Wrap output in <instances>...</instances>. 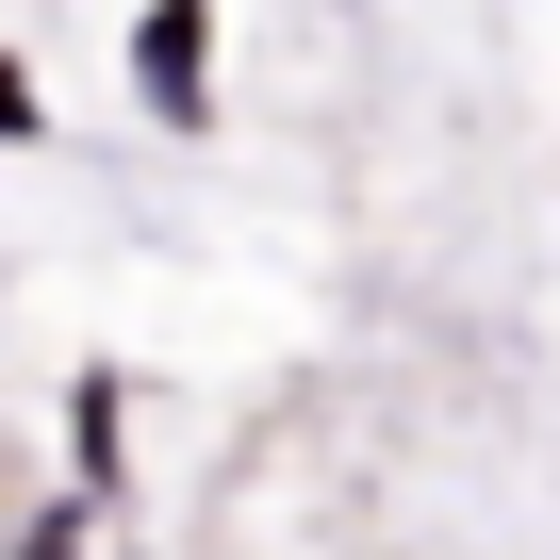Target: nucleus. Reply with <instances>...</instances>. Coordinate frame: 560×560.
Here are the masks:
<instances>
[{
  "mask_svg": "<svg viewBox=\"0 0 560 560\" xmlns=\"http://www.w3.org/2000/svg\"><path fill=\"white\" fill-rule=\"evenodd\" d=\"M132 67H149V100H165V116H198V0H149Z\"/></svg>",
  "mask_w": 560,
  "mask_h": 560,
  "instance_id": "f257e3e1",
  "label": "nucleus"
},
{
  "mask_svg": "<svg viewBox=\"0 0 560 560\" xmlns=\"http://www.w3.org/2000/svg\"><path fill=\"white\" fill-rule=\"evenodd\" d=\"M18 116H34V100H18V67H0V132H18Z\"/></svg>",
  "mask_w": 560,
  "mask_h": 560,
  "instance_id": "f03ea898",
  "label": "nucleus"
}]
</instances>
